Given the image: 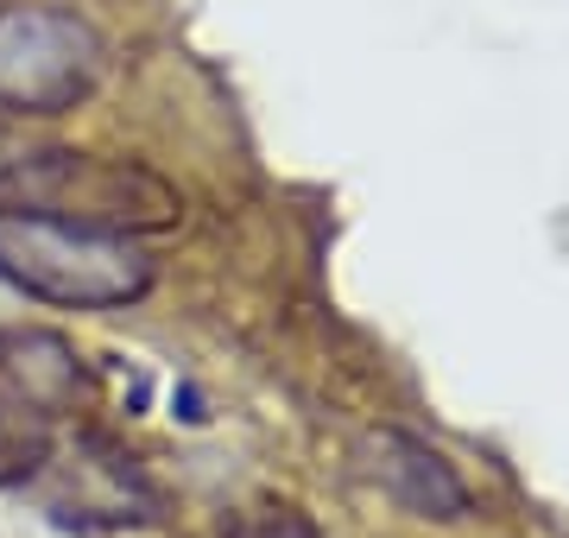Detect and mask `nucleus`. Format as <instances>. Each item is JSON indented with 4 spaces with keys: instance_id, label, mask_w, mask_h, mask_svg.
Returning a JSON list of instances; mask_svg holds the SVG:
<instances>
[{
    "instance_id": "7ed1b4c3",
    "label": "nucleus",
    "mask_w": 569,
    "mask_h": 538,
    "mask_svg": "<svg viewBox=\"0 0 569 538\" xmlns=\"http://www.w3.org/2000/svg\"><path fill=\"white\" fill-rule=\"evenodd\" d=\"M108 44L96 26L63 7H0V108L13 114H63L96 96Z\"/></svg>"
},
{
    "instance_id": "39448f33",
    "label": "nucleus",
    "mask_w": 569,
    "mask_h": 538,
    "mask_svg": "<svg viewBox=\"0 0 569 538\" xmlns=\"http://www.w3.org/2000/svg\"><path fill=\"white\" fill-rule=\"evenodd\" d=\"M367 476L418 519H462L468 514L462 476H456L430 444H418V437H406V431L367 437Z\"/></svg>"
},
{
    "instance_id": "f03ea898",
    "label": "nucleus",
    "mask_w": 569,
    "mask_h": 538,
    "mask_svg": "<svg viewBox=\"0 0 569 538\" xmlns=\"http://www.w3.org/2000/svg\"><path fill=\"white\" fill-rule=\"evenodd\" d=\"M0 203L70 216L114 235H152L178 222V190L159 171L127 166V159H96V152H32L0 171Z\"/></svg>"
},
{
    "instance_id": "f257e3e1",
    "label": "nucleus",
    "mask_w": 569,
    "mask_h": 538,
    "mask_svg": "<svg viewBox=\"0 0 569 538\" xmlns=\"http://www.w3.org/2000/svg\"><path fill=\"white\" fill-rule=\"evenodd\" d=\"M0 279L44 305L114 311L152 291V260L133 235L0 203Z\"/></svg>"
},
{
    "instance_id": "20e7f679",
    "label": "nucleus",
    "mask_w": 569,
    "mask_h": 538,
    "mask_svg": "<svg viewBox=\"0 0 569 538\" xmlns=\"http://www.w3.org/2000/svg\"><path fill=\"white\" fill-rule=\"evenodd\" d=\"M77 393L82 368L58 336H0V456H13V469H32L44 456V431H26V418L51 425Z\"/></svg>"
}]
</instances>
